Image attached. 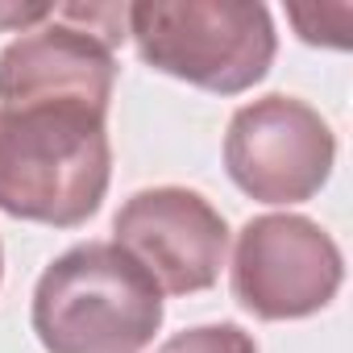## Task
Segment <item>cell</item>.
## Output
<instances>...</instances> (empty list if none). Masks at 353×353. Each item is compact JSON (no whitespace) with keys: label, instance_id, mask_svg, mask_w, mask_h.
<instances>
[{"label":"cell","instance_id":"1","mask_svg":"<svg viewBox=\"0 0 353 353\" xmlns=\"http://www.w3.org/2000/svg\"><path fill=\"white\" fill-rule=\"evenodd\" d=\"M108 179V117L83 108H0V212L79 229L100 212Z\"/></svg>","mask_w":353,"mask_h":353},{"label":"cell","instance_id":"2","mask_svg":"<svg viewBox=\"0 0 353 353\" xmlns=\"http://www.w3.org/2000/svg\"><path fill=\"white\" fill-rule=\"evenodd\" d=\"M30 316L46 353H137L162 328L166 307L117 241H83L42 270Z\"/></svg>","mask_w":353,"mask_h":353},{"label":"cell","instance_id":"3","mask_svg":"<svg viewBox=\"0 0 353 353\" xmlns=\"http://www.w3.org/2000/svg\"><path fill=\"white\" fill-rule=\"evenodd\" d=\"M125 21L150 71L216 96L262 83L279 50L270 9L245 0H141L125 5Z\"/></svg>","mask_w":353,"mask_h":353},{"label":"cell","instance_id":"4","mask_svg":"<svg viewBox=\"0 0 353 353\" xmlns=\"http://www.w3.org/2000/svg\"><path fill=\"white\" fill-rule=\"evenodd\" d=\"M129 38L121 5H50V17L0 50V108H83L108 117L117 46Z\"/></svg>","mask_w":353,"mask_h":353},{"label":"cell","instance_id":"5","mask_svg":"<svg viewBox=\"0 0 353 353\" xmlns=\"http://www.w3.org/2000/svg\"><path fill=\"white\" fill-rule=\"evenodd\" d=\"M345 279L336 241L307 216H254L233 245V299L258 320H303L324 312Z\"/></svg>","mask_w":353,"mask_h":353},{"label":"cell","instance_id":"6","mask_svg":"<svg viewBox=\"0 0 353 353\" xmlns=\"http://www.w3.org/2000/svg\"><path fill=\"white\" fill-rule=\"evenodd\" d=\"M336 137L328 121L295 96L241 104L225 133L229 179L258 204H303L332 174Z\"/></svg>","mask_w":353,"mask_h":353},{"label":"cell","instance_id":"7","mask_svg":"<svg viewBox=\"0 0 353 353\" xmlns=\"http://www.w3.org/2000/svg\"><path fill=\"white\" fill-rule=\"evenodd\" d=\"M112 233V241L154 279L162 295L208 291L229 254L225 216L192 188H145L129 196Z\"/></svg>","mask_w":353,"mask_h":353},{"label":"cell","instance_id":"8","mask_svg":"<svg viewBox=\"0 0 353 353\" xmlns=\"http://www.w3.org/2000/svg\"><path fill=\"white\" fill-rule=\"evenodd\" d=\"M158 353H258V345L241 324H200L170 336Z\"/></svg>","mask_w":353,"mask_h":353},{"label":"cell","instance_id":"9","mask_svg":"<svg viewBox=\"0 0 353 353\" xmlns=\"http://www.w3.org/2000/svg\"><path fill=\"white\" fill-rule=\"evenodd\" d=\"M349 13H353L349 5H332V9H299V5H291V9H287V21L299 30V38H303L307 46L345 50V46H349V38H345V34H332V30H328V21H341V17H349Z\"/></svg>","mask_w":353,"mask_h":353},{"label":"cell","instance_id":"10","mask_svg":"<svg viewBox=\"0 0 353 353\" xmlns=\"http://www.w3.org/2000/svg\"><path fill=\"white\" fill-rule=\"evenodd\" d=\"M0 274H5V254H0Z\"/></svg>","mask_w":353,"mask_h":353}]
</instances>
